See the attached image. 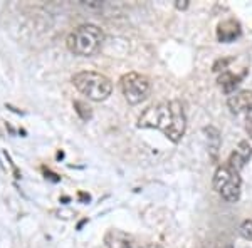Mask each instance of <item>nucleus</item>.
<instances>
[{
	"label": "nucleus",
	"mask_w": 252,
	"mask_h": 248,
	"mask_svg": "<svg viewBox=\"0 0 252 248\" xmlns=\"http://www.w3.org/2000/svg\"><path fill=\"white\" fill-rule=\"evenodd\" d=\"M104 42V32L94 24H83L76 27L66 39V46L74 55L91 57Z\"/></svg>",
	"instance_id": "obj_1"
},
{
	"label": "nucleus",
	"mask_w": 252,
	"mask_h": 248,
	"mask_svg": "<svg viewBox=\"0 0 252 248\" xmlns=\"http://www.w3.org/2000/svg\"><path fill=\"white\" fill-rule=\"evenodd\" d=\"M72 84L88 99L101 103L106 101L113 92V83L104 74L94 71H83L72 76Z\"/></svg>",
	"instance_id": "obj_2"
},
{
	"label": "nucleus",
	"mask_w": 252,
	"mask_h": 248,
	"mask_svg": "<svg viewBox=\"0 0 252 248\" xmlns=\"http://www.w3.org/2000/svg\"><path fill=\"white\" fill-rule=\"evenodd\" d=\"M120 86L121 91H123L125 99L129 104H140L141 101H145L148 97L150 91H152L150 79L143 74H138V72L125 74L120 81Z\"/></svg>",
	"instance_id": "obj_3"
},
{
	"label": "nucleus",
	"mask_w": 252,
	"mask_h": 248,
	"mask_svg": "<svg viewBox=\"0 0 252 248\" xmlns=\"http://www.w3.org/2000/svg\"><path fill=\"white\" fill-rule=\"evenodd\" d=\"M170 124V106L168 104H155L150 106L143 111L138 119V128H153L165 131Z\"/></svg>",
	"instance_id": "obj_4"
},
{
	"label": "nucleus",
	"mask_w": 252,
	"mask_h": 248,
	"mask_svg": "<svg viewBox=\"0 0 252 248\" xmlns=\"http://www.w3.org/2000/svg\"><path fill=\"white\" fill-rule=\"evenodd\" d=\"M168 106H170V124L163 131V134L172 143H178L185 134L187 116L184 111V106H182V103L178 99L170 101Z\"/></svg>",
	"instance_id": "obj_5"
},
{
	"label": "nucleus",
	"mask_w": 252,
	"mask_h": 248,
	"mask_svg": "<svg viewBox=\"0 0 252 248\" xmlns=\"http://www.w3.org/2000/svg\"><path fill=\"white\" fill-rule=\"evenodd\" d=\"M229 109L234 114H239L242 111H249L252 108V91H239L229 96L227 99Z\"/></svg>",
	"instance_id": "obj_6"
},
{
	"label": "nucleus",
	"mask_w": 252,
	"mask_h": 248,
	"mask_svg": "<svg viewBox=\"0 0 252 248\" xmlns=\"http://www.w3.org/2000/svg\"><path fill=\"white\" fill-rule=\"evenodd\" d=\"M241 35V26L237 20H223L217 27V39L223 44L234 42L235 39Z\"/></svg>",
	"instance_id": "obj_7"
},
{
	"label": "nucleus",
	"mask_w": 252,
	"mask_h": 248,
	"mask_svg": "<svg viewBox=\"0 0 252 248\" xmlns=\"http://www.w3.org/2000/svg\"><path fill=\"white\" fill-rule=\"evenodd\" d=\"M131 237L121 230H108L104 235V245L108 248H131Z\"/></svg>",
	"instance_id": "obj_8"
},
{
	"label": "nucleus",
	"mask_w": 252,
	"mask_h": 248,
	"mask_svg": "<svg viewBox=\"0 0 252 248\" xmlns=\"http://www.w3.org/2000/svg\"><path fill=\"white\" fill-rule=\"evenodd\" d=\"M234 180H241L239 173L232 171L229 166H219V168L215 169V174H214V183H212L214 190L220 193L222 188H225V186L229 185V183H232Z\"/></svg>",
	"instance_id": "obj_9"
},
{
	"label": "nucleus",
	"mask_w": 252,
	"mask_h": 248,
	"mask_svg": "<svg viewBox=\"0 0 252 248\" xmlns=\"http://www.w3.org/2000/svg\"><path fill=\"white\" fill-rule=\"evenodd\" d=\"M239 83H241V77L234 76L232 72H229V71L222 72V74L219 76V86H220L223 89V92L229 96L234 94V91H235V87L239 86Z\"/></svg>",
	"instance_id": "obj_10"
},
{
	"label": "nucleus",
	"mask_w": 252,
	"mask_h": 248,
	"mask_svg": "<svg viewBox=\"0 0 252 248\" xmlns=\"http://www.w3.org/2000/svg\"><path fill=\"white\" fill-rule=\"evenodd\" d=\"M205 134L209 138V151L212 154V160H217L219 149H220V133H219L217 128L214 126H207L205 128Z\"/></svg>",
	"instance_id": "obj_11"
},
{
	"label": "nucleus",
	"mask_w": 252,
	"mask_h": 248,
	"mask_svg": "<svg viewBox=\"0 0 252 248\" xmlns=\"http://www.w3.org/2000/svg\"><path fill=\"white\" fill-rule=\"evenodd\" d=\"M220 196L227 203H237L239 198H241V180H234L232 183H229L225 188H222Z\"/></svg>",
	"instance_id": "obj_12"
},
{
	"label": "nucleus",
	"mask_w": 252,
	"mask_h": 248,
	"mask_svg": "<svg viewBox=\"0 0 252 248\" xmlns=\"http://www.w3.org/2000/svg\"><path fill=\"white\" fill-rule=\"evenodd\" d=\"M74 111L83 121H89L93 117L91 108H89L86 103H83V101H76V103H74Z\"/></svg>",
	"instance_id": "obj_13"
},
{
	"label": "nucleus",
	"mask_w": 252,
	"mask_h": 248,
	"mask_svg": "<svg viewBox=\"0 0 252 248\" xmlns=\"http://www.w3.org/2000/svg\"><path fill=\"white\" fill-rule=\"evenodd\" d=\"M235 153H237L239 156H241L246 163L249 161L251 156H252V148H251L249 141H241V143H239V146H237V149H235Z\"/></svg>",
	"instance_id": "obj_14"
},
{
	"label": "nucleus",
	"mask_w": 252,
	"mask_h": 248,
	"mask_svg": "<svg viewBox=\"0 0 252 248\" xmlns=\"http://www.w3.org/2000/svg\"><path fill=\"white\" fill-rule=\"evenodd\" d=\"M239 233H241L242 238L252 242V220H244L241 228H239Z\"/></svg>",
	"instance_id": "obj_15"
},
{
	"label": "nucleus",
	"mask_w": 252,
	"mask_h": 248,
	"mask_svg": "<svg viewBox=\"0 0 252 248\" xmlns=\"http://www.w3.org/2000/svg\"><path fill=\"white\" fill-rule=\"evenodd\" d=\"M232 57H223V59H217L214 62V66H212V71L214 72H225V69L227 66H229L230 62H232Z\"/></svg>",
	"instance_id": "obj_16"
},
{
	"label": "nucleus",
	"mask_w": 252,
	"mask_h": 248,
	"mask_svg": "<svg viewBox=\"0 0 252 248\" xmlns=\"http://www.w3.org/2000/svg\"><path fill=\"white\" fill-rule=\"evenodd\" d=\"M246 131L252 139V108L249 109V111H246Z\"/></svg>",
	"instance_id": "obj_17"
},
{
	"label": "nucleus",
	"mask_w": 252,
	"mask_h": 248,
	"mask_svg": "<svg viewBox=\"0 0 252 248\" xmlns=\"http://www.w3.org/2000/svg\"><path fill=\"white\" fill-rule=\"evenodd\" d=\"M214 248H234V245L230 240H219Z\"/></svg>",
	"instance_id": "obj_18"
},
{
	"label": "nucleus",
	"mask_w": 252,
	"mask_h": 248,
	"mask_svg": "<svg viewBox=\"0 0 252 248\" xmlns=\"http://www.w3.org/2000/svg\"><path fill=\"white\" fill-rule=\"evenodd\" d=\"M190 5L189 0H175V7H177L178 10H187Z\"/></svg>",
	"instance_id": "obj_19"
},
{
	"label": "nucleus",
	"mask_w": 252,
	"mask_h": 248,
	"mask_svg": "<svg viewBox=\"0 0 252 248\" xmlns=\"http://www.w3.org/2000/svg\"><path fill=\"white\" fill-rule=\"evenodd\" d=\"M5 156H7V160L10 161V156H9V154H7V151H5ZM10 163H12V161H10ZM12 168H14V171H15V178H20V174H19L17 169H15V166H14V165H12Z\"/></svg>",
	"instance_id": "obj_20"
},
{
	"label": "nucleus",
	"mask_w": 252,
	"mask_h": 248,
	"mask_svg": "<svg viewBox=\"0 0 252 248\" xmlns=\"http://www.w3.org/2000/svg\"><path fill=\"white\" fill-rule=\"evenodd\" d=\"M79 196H81V200H86V201H89V194H84V193H79Z\"/></svg>",
	"instance_id": "obj_21"
},
{
	"label": "nucleus",
	"mask_w": 252,
	"mask_h": 248,
	"mask_svg": "<svg viewBox=\"0 0 252 248\" xmlns=\"http://www.w3.org/2000/svg\"><path fill=\"white\" fill-rule=\"evenodd\" d=\"M146 248H163V247H160V245H157V243H152V245H148Z\"/></svg>",
	"instance_id": "obj_22"
}]
</instances>
